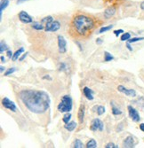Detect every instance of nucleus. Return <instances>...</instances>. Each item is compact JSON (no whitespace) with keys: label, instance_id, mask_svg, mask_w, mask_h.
<instances>
[{"label":"nucleus","instance_id":"nucleus-19","mask_svg":"<svg viewBox=\"0 0 144 148\" xmlns=\"http://www.w3.org/2000/svg\"><path fill=\"white\" fill-rule=\"evenodd\" d=\"M86 148H96L97 147V143L94 139H90V141H88L86 145H85Z\"/></svg>","mask_w":144,"mask_h":148},{"label":"nucleus","instance_id":"nucleus-33","mask_svg":"<svg viewBox=\"0 0 144 148\" xmlns=\"http://www.w3.org/2000/svg\"><path fill=\"white\" fill-rule=\"evenodd\" d=\"M59 69L61 70V71H65V70L67 69V66H66L64 63H61V64H60Z\"/></svg>","mask_w":144,"mask_h":148},{"label":"nucleus","instance_id":"nucleus-23","mask_svg":"<svg viewBox=\"0 0 144 148\" xmlns=\"http://www.w3.org/2000/svg\"><path fill=\"white\" fill-rule=\"evenodd\" d=\"M135 104H137L140 107H141V108L144 109V98L143 97H141L139 98L138 99L136 100V101H134Z\"/></svg>","mask_w":144,"mask_h":148},{"label":"nucleus","instance_id":"nucleus-3","mask_svg":"<svg viewBox=\"0 0 144 148\" xmlns=\"http://www.w3.org/2000/svg\"><path fill=\"white\" fill-rule=\"evenodd\" d=\"M58 110L61 113H70L72 110V98L68 95H64L58 105Z\"/></svg>","mask_w":144,"mask_h":148},{"label":"nucleus","instance_id":"nucleus-31","mask_svg":"<svg viewBox=\"0 0 144 148\" xmlns=\"http://www.w3.org/2000/svg\"><path fill=\"white\" fill-rule=\"evenodd\" d=\"M141 40H144V37H134V38H132V39H129V40H128V43L132 44V43L141 41Z\"/></svg>","mask_w":144,"mask_h":148},{"label":"nucleus","instance_id":"nucleus-8","mask_svg":"<svg viewBox=\"0 0 144 148\" xmlns=\"http://www.w3.org/2000/svg\"><path fill=\"white\" fill-rule=\"evenodd\" d=\"M128 109V113H129V116L131 117V119L133 120L135 123L139 122L141 120V117H140V115L138 113V111L136 110L135 108H134L132 106H128L127 107Z\"/></svg>","mask_w":144,"mask_h":148},{"label":"nucleus","instance_id":"nucleus-36","mask_svg":"<svg viewBox=\"0 0 144 148\" xmlns=\"http://www.w3.org/2000/svg\"><path fill=\"white\" fill-rule=\"evenodd\" d=\"M7 56H8V58H10V59H12V56H14V53H12V51L11 50L7 51Z\"/></svg>","mask_w":144,"mask_h":148},{"label":"nucleus","instance_id":"nucleus-35","mask_svg":"<svg viewBox=\"0 0 144 148\" xmlns=\"http://www.w3.org/2000/svg\"><path fill=\"white\" fill-rule=\"evenodd\" d=\"M27 56H28V52H26V53H24V54H23L21 57L19 58V60H20V61H23V60H24V59H26V58H27Z\"/></svg>","mask_w":144,"mask_h":148},{"label":"nucleus","instance_id":"nucleus-14","mask_svg":"<svg viewBox=\"0 0 144 148\" xmlns=\"http://www.w3.org/2000/svg\"><path fill=\"white\" fill-rule=\"evenodd\" d=\"M64 128H65V130H67L68 131H73V130L77 128L76 122H70V123H65Z\"/></svg>","mask_w":144,"mask_h":148},{"label":"nucleus","instance_id":"nucleus-29","mask_svg":"<svg viewBox=\"0 0 144 148\" xmlns=\"http://www.w3.org/2000/svg\"><path fill=\"white\" fill-rule=\"evenodd\" d=\"M105 113V107L102 106H97V113L98 115H102Z\"/></svg>","mask_w":144,"mask_h":148},{"label":"nucleus","instance_id":"nucleus-21","mask_svg":"<svg viewBox=\"0 0 144 148\" xmlns=\"http://www.w3.org/2000/svg\"><path fill=\"white\" fill-rule=\"evenodd\" d=\"M8 50H9V46L4 41H1V43H0V52L3 53L5 51H8Z\"/></svg>","mask_w":144,"mask_h":148},{"label":"nucleus","instance_id":"nucleus-6","mask_svg":"<svg viewBox=\"0 0 144 148\" xmlns=\"http://www.w3.org/2000/svg\"><path fill=\"white\" fill-rule=\"evenodd\" d=\"M60 28H61V24H60L59 21H53L52 22H49L46 24V29L45 30L46 32H55L57 30H59Z\"/></svg>","mask_w":144,"mask_h":148},{"label":"nucleus","instance_id":"nucleus-22","mask_svg":"<svg viewBox=\"0 0 144 148\" xmlns=\"http://www.w3.org/2000/svg\"><path fill=\"white\" fill-rule=\"evenodd\" d=\"M114 59V57L109 51H104V60L106 62H109V61H111Z\"/></svg>","mask_w":144,"mask_h":148},{"label":"nucleus","instance_id":"nucleus-4","mask_svg":"<svg viewBox=\"0 0 144 148\" xmlns=\"http://www.w3.org/2000/svg\"><path fill=\"white\" fill-rule=\"evenodd\" d=\"M103 127H104V124H103L102 121L99 118H95L92 121L91 123V126H90V130L92 131H102L103 130Z\"/></svg>","mask_w":144,"mask_h":148},{"label":"nucleus","instance_id":"nucleus-10","mask_svg":"<svg viewBox=\"0 0 144 148\" xmlns=\"http://www.w3.org/2000/svg\"><path fill=\"white\" fill-rule=\"evenodd\" d=\"M117 90H118V91L126 94V95L128 96V97H135V96H136V91H135L134 90L126 89V88L124 86H123V85H118Z\"/></svg>","mask_w":144,"mask_h":148},{"label":"nucleus","instance_id":"nucleus-7","mask_svg":"<svg viewBox=\"0 0 144 148\" xmlns=\"http://www.w3.org/2000/svg\"><path fill=\"white\" fill-rule=\"evenodd\" d=\"M58 47H59L60 53H65L67 51V42H66L65 38L62 36H58Z\"/></svg>","mask_w":144,"mask_h":148},{"label":"nucleus","instance_id":"nucleus-40","mask_svg":"<svg viewBox=\"0 0 144 148\" xmlns=\"http://www.w3.org/2000/svg\"><path fill=\"white\" fill-rule=\"evenodd\" d=\"M140 129H141V131L144 132V123H141V124H140Z\"/></svg>","mask_w":144,"mask_h":148},{"label":"nucleus","instance_id":"nucleus-24","mask_svg":"<svg viewBox=\"0 0 144 148\" xmlns=\"http://www.w3.org/2000/svg\"><path fill=\"white\" fill-rule=\"evenodd\" d=\"M71 113H67L65 115L63 116V118H62V121H63V123H70V119H71Z\"/></svg>","mask_w":144,"mask_h":148},{"label":"nucleus","instance_id":"nucleus-20","mask_svg":"<svg viewBox=\"0 0 144 148\" xmlns=\"http://www.w3.org/2000/svg\"><path fill=\"white\" fill-rule=\"evenodd\" d=\"M111 106H112V113L114 115H119L122 113V111L120 110L119 108H117V107L115 106L114 102H111Z\"/></svg>","mask_w":144,"mask_h":148},{"label":"nucleus","instance_id":"nucleus-43","mask_svg":"<svg viewBox=\"0 0 144 148\" xmlns=\"http://www.w3.org/2000/svg\"><path fill=\"white\" fill-rule=\"evenodd\" d=\"M141 10L144 11V1L141 4Z\"/></svg>","mask_w":144,"mask_h":148},{"label":"nucleus","instance_id":"nucleus-12","mask_svg":"<svg viewBox=\"0 0 144 148\" xmlns=\"http://www.w3.org/2000/svg\"><path fill=\"white\" fill-rule=\"evenodd\" d=\"M83 92H84V95L85 96V98H87L88 100H93L94 97H93V91H92L90 88L88 87H84L83 89Z\"/></svg>","mask_w":144,"mask_h":148},{"label":"nucleus","instance_id":"nucleus-13","mask_svg":"<svg viewBox=\"0 0 144 148\" xmlns=\"http://www.w3.org/2000/svg\"><path fill=\"white\" fill-rule=\"evenodd\" d=\"M116 12V9L114 7H109L104 11V17L106 19H109L112 17Z\"/></svg>","mask_w":144,"mask_h":148},{"label":"nucleus","instance_id":"nucleus-1","mask_svg":"<svg viewBox=\"0 0 144 148\" xmlns=\"http://www.w3.org/2000/svg\"><path fill=\"white\" fill-rule=\"evenodd\" d=\"M19 97L25 106L34 113H44L51 105L50 97L44 91L23 90L19 93Z\"/></svg>","mask_w":144,"mask_h":148},{"label":"nucleus","instance_id":"nucleus-28","mask_svg":"<svg viewBox=\"0 0 144 148\" xmlns=\"http://www.w3.org/2000/svg\"><path fill=\"white\" fill-rule=\"evenodd\" d=\"M112 28H113V25H109V26H108V27H102V29L99 30V34H102V33H104V32H106V31L110 30Z\"/></svg>","mask_w":144,"mask_h":148},{"label":"nucleus","instance_id":"nucleus-38","mask_svg":"<svg viewBox=\"0 0 144 148\" xmlns=\"http://www.w3.org/2000/svg\"><path fill=\"white\" fill-rule=\"evenodd\" d=\"M126 47H127V49H128L129 51H133V48L130 45V43H127V44H126Z\"/></svg>","mask_w":144,"mask_h":148},{"label":"nucleus","instance_id":"nucleus-34","mask_svg":"<svg viewBox=\"0 0 144 148\" xmlns=\"http://www.w3.org/2000/svg\"><path fill=\"white\" fill-rule=\"evenodd\" d=\"M123 32H124L123 29H117V30H115V31H114V34H115L116 36H118L120 34H122Z\"/></svg>","mask_w":144,"mask_h":148},{"label":"nucleus","instance_id":"nucleus-17","mask_svg":"<svg viewBox=\"0 0 144 148\" xmlns=\"http://www.w3.org/2000/svg\"><path fill=\"white\" fill-rule=\"evenodd\" d=\"M9 5V0H1L0 2V17L2 19V14H3V11L5 9L7 6Z\"/></svg>","mask_w":144,"mask_h":148},{"label":"nucleus","instance_id":"nucleus-44","mask_svg":"<svg viewBox=\"0 0 144 148\" xmlns=\"http://www.w3.org/2000/svg\"><path fill=\"white\" fill-rule=\"evenodd\" d=\"M46 78H47V79H49V80H52V78L49 76H44V79H46Z\"/></svg>","mask_w":144,"mask_h":148},{"label":"nucleus","instance_id":"nucleus-2","mask_svg":"<svg viewBox=\"0 0 144 148\" xmlns=\"http://www.w3.org/2000/svg\"><path fill=\"white\" fill-rule=\"evenodd\" d=\"M73 27L79 35H85L94 27V21L92 18L85 15H77L73 20Z\"/></svg>","mask_w":144,"mask_h":148},{"label":"nucleus","instance_id":"nucleus-42","mask_svg":"<svg viewBox=\"0 0 144 148\" xmlns=\"http://www.w3.org/2000/svg\"><path fill=\"white\" fill-rule=\"evenodd\" d=\"M0 59H1V62H5V57H4V56H1Z\"/></svg>","mask_w":144,"mask_h":148},{"label":"nucleus","instance_id":"nucleus-25","mask_svg":"<svg viewBox=\"0 0 144 148\" xmlns=\"http://www.w3.org/2000/svg\"><path fill=\"white\" fill-rule=\"evenodd\" d=\"M84 146L83 143L81 142V140H79V139H76V140L74 141V144H73V147L75 148H82Z\"/></svg>","mask_w":144,"mask_h":148},{"label":"nucleus","instance_id":"nucleus-16","mask_svg":"<svg viewBox=\"0 0 144 148\" xmlns=\"http://www.w3.org/2000/svg\"><path fill=\"white\" fill-rule=\"evenodd\" d=\"M23 52H24V48H23V47H21L19 50H17L14 53V56H12V60H14V61L17 60Z\"/></svg>","mask_w":144,"mask_h":148},{"label":"nucleus","instance_id":"nucleus-30","mask_svg":"<svg viewBox=\"0 0 144 148\" xmlns=\"http://www.w3.org/2000/svg\"><path fill=\"white\" fill-rule=\"evenodd\" d=\"M52 21H53V17H52V16L45 17V18L42 20V22L46 23V24H47V23H49V22H52Z\"/></svg>","mask_w":144,"mask_h":148},{"label":"nucleus","instance_id":"nucleus-15","mask_svg":"<svg viewBox=\"0 0 144 148\" xmlns=\"http://www.w3.org/2000/svg\"><path fill=\"white\" fill-rule=\"evenodd\" d=\"M78 120L81 123L84 122V117H85V106L84 105H81L80 107H79V110H78Z\"/></svg>","mask_w":144,"mask_h":148},{"label":"nucleus","instance_id":"nucleus-9","mask_svg":"<svg viewBox=\"0 0 144 148\" xmlns=\"http://www.w3.org/2000/svg\"><path fill=\"white\" fill-rule=\"evenodd\" d=\"M19 20H20L22 23H25V24L31 23L32 21H33L31 16L29 15V14L26 12L25 11H21L20 14H19Z\"/></svg>","mask_w":144,"mask_h":148},{"label":"nucleus","instance_id":"nucleus-26","mask_svg":"<svg viewBox=\"0 0 144 148\" xmlns=\"http://www.w3.org/2000/svg\"><path fill=\"white\" fill-rule=\"evenodd\" d=\"M16 71H17V68H8V69L5 72V75H4V76H10V75L14 74V73L16 72Z\"/></svg>","mask_w":144,"mask_h":148},{"label":"nucleus","instance_id":"nucleus-27","mask_svg":"<svg viewBox=\"0 0 144 148\" xmlns=\"http://www.w3.org/2000/svg\"><path fill=\"white\" fill-rule=\"evenodd\" d=\"M131 38V35L130 33H128V32H126V33H124L123 35L121 36V41H128L129 39Z\"/></svg>","mask_w":144,"mask_h":148},{"label":"nucleus","instance_id":"nucleus-41","mask_svg":"<svg viewBox=\"0 0 144 148\" xmlns=\"http://www.w3.org/2000/svg\"><path fill=\"white\" fill-rule=\"evenodd\" d=\"M4 70H5V66H0V71H1V73H3V72H4Z\"/></svg>","mask_w":144,"mask_h":148},{"label":"nucleus","instance_id":"nucleus-32","mask_svg":"<svg viewBox=\"0 0 144 148\" xmlns=\"http://www.w3.org/2000/svg\"><path fill=\"white\" fill-rule=\"evenodd\" d=\"M105 147L106 148H117L118 146L116 145L115 144H113V143H109V144H107V145H105Z\"/></svg>","mask_w":144,"mask_h":148},{"label":"nucleus","instance_id":"nucleus-39","mask_svg":"<svg viewBox=\"0 0 144 148\" xmlns=\"http://www.w3.org/2000/svg\"><path fill=\"white\" fill-rule=\"evenodd\" d=\"M27 1H29V0H17V4H21V3H24V2H27Z\"/></svg>","mask_w":144,"mask_h":148},{"label":"nucleus","instance_id":"nucleus-37","mask_svg":"<svg viewBox=\"0 0 144 148\" xmlns=\"http://www.w3.org/2000/svg\"><path fill=\"white\" fill-rule=\"evenodd\" d=\"M96 44H102V39H101V38H97V39H96Z\"/></svg>","mask_w":144,"mask_h":148},{"label":"nucleus","instance_id":"nucleus-11","mask_svg":"<svg viewBox=\"0 0 144 148\" xmlns=\"http://www.w3.org/2000/svg\"><path fill=\"white\" fill-rule=\"evenodd\" d=\"M124 147L126 148H133L135 146V143H134V138L132 136L127 137L123 142Z\"/></svg>","mask_w":144,"mask_h":148},{"label":"nucleus","instance_id":"nucleus-5","mask_svg":"<svg viewBox=\"0 0 144 148\" xmlns=\"http://www.w3.org/2000/svg\"><path fill=\"white\" fill-rule=\"evenodd\" d=\"M2 105H3V106L5 107V108L12 111V112H16L17 111L16 105L14 104V101L10 100L8 98H4L3 99H2Z\"/></svg>","mask_w":144,"mask_h":148},{"label":"nucleus","instance_id":"nucleus-18","mask_svg":"<svg viewBox=\"0 0 144 148\" xmlns=\"http://www.w3.org/2000/svg\"><path fill=\"white\" fill-rule=\"evenodd\" d=\"M31 27L33 28L34 29H36V30H43L44 29H46V28L44 27V25H42V23H39V22H33Z\"/></svg>","mask_w":144,"mask_h":148}]
</instances>
